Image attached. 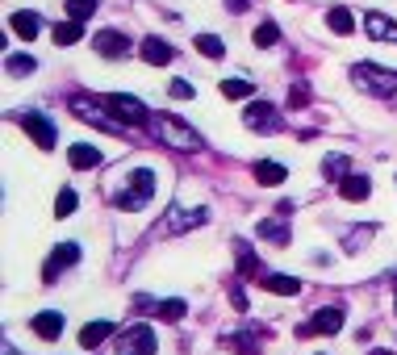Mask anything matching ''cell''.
Segmentation results:
<instances>
[{
	"instance_id": "6da1fadb",
	"label": "cell",
	"mask_w": 397,
	"mask_h": 355,
	"mask_svg": "<svg viewBox=\"0 0 397 355\" xmlns=\"http://www.w3.org/2000/svg\"><path fill=\"white\" fill-rule=\"evenodd\" d=\"M151 130H155L159 142H168L172 151H201V134L192 130V126H184L180 117H172V113L151 117Z\"/></svg>"
},
{
	"instance_id": "7a4b0ae2",
	"label": "cell",
	"mask_w": 397,
	"mask_h": 355,
	"mask_svg": "<svg viewBox=\"0 0 397 355\" xmlns=\"http://www.w3.org/2000/svg\"><path fill=\"white\" fill-rule=\"evenodd\" d=\"M151 197H155V172H151V168H138V172H130L126 188L113 197V205H117V209H130V214H134V209H142Z\"/></svg>"
},
{
	"instance_id": "3957f363",
	"label": "cell",
	"mask_w": 397,
	"mask_h": 355,
	"mask_svg": "<svg viewBox=\"0 0 397 355\" xmlns=\"http://www.w3.org/2000/svg\"><path fill=\"white\" fill-rule=\"evenodd\" d=\"M352 80L364 92H372V96H393L397 92V71H385V67H376V63H359L352 71Z\"/></svg>"
},
{
	"instance_id": "277c9868",
	"label": "cell",
	"mask_w": 397,
	"mask_h": 355,
	"mask_svg": "<svg viewBox=\"0 0 397 355\" xmlns=\"http://www.w3.org/2000/svg\"><path fill=\"white\" fill-rule=\"evenodd\" d=\"M105 109H109L122 126H142V122H151V113H146V105H142L138 96H122V92H113V96L105 100Z\"/></svg>"
},
{
	"instance_id": "5b68a950",
	"label": "cell",
	"mask_w": 397,
	"mask_h": 355,
	"mask_svg": "<svg viewBox=\"0 0 397 355\" xmlns=\"http://www.w3.org/2000/svg\"><path fill=\"white\" fill-rule=\"evenodd\" d=\"M71 113H76L80 122H92V126H100V130H109V134L126 130L122 122H113V117L105 113V105H96V100H88V96H71Z\"/></svg>"
},
{
	"instance_id": "8992f818",
	"label": "cell",
	"mask_w": 397,
	"mask_h": 355,
	"mask_svg": "<svg viewBox=\"0 0 397 355\" xmlns=\"http://www.w3.org/2000/svg\"><path fill=\"white\" fill-rule=\"evenodd\" d=\"M117 355H155V330L151 326H130L117 343Z\"/></svg>"
},
{
	"instance_id": "52a82bcc",
	"label": "cell",
	"mask_w": 397,
	"mask_h": 355,
	"mask_svg": "<svg viewBox=\"0 0 397 355\" xmlns=\"http://www.w3.org/2000/svg\"><path fill=\"white\" fill-rule=\"evenodd\" d=\"M339 330H343V310H335V305H330V310H318V313H313V322H306L297 334H301V339H309V334H339Z\"/></svg>"
},
{
	"instance_id": "ba28073f",
	"label": "cell",
	"mask_w": 397,
	"mask_h": 355,
	"mask_svg": "<svg viewBox=\"0 0 397 355\" xmlns=\"http://www.w3.org/2000/svg\"><path fill=\"white\" fill-rule=\"evenodd\" d=\"M21 130L30 134V138H34L42 151H50V146H54V138H59V134H54V126L46 122L42 113H21Z\"/></svg>"
},
{
	"instance_id": "9c48e42d",
	"label": "cell",
	"mask_w": 397,
	"mask_h": 355,
	"mask_svg": "<svg viewBox=\"0 0 397 355\" xmlns=\"http://www.w3.org/2000/svg\"><path fill=\"white\" fill-rule=\"evenodd\" d=\"M92 50L105 54V59H122V54H130V38L117 34V30H100V34L92 38Z\"/></svg>"
},
{
	"instance_id": "30bf717a",
	"label": "cell",
	"mask_w": 397,
	"mask_h": 355,
	"mask_svg": "<svg viewBox=\"0 0 397 355\" xmlns=\"http://www.w3.org/2000/svg\"><path fill=\"white\" fill-rule=\"evenodd\" d=\"M76 260H80V247H76V243H63V247H54V251H50V260H46V267H42V280L50 284V280H54L63 267H71Z\"/></svg>"
},
{
	"instance_id": "8fae6325",
	"label": "cell",
	"mask_w": 397,
	"mask_h": 355,
	"mask_svg": "<svg viewBox=\"0 0 397 355\" xmlns=\"http://www.w3.org/2000/svg\"><path fill=\"white\" fill-rule=\"evenodd\" d=\"M364 30H368V38H376V42H397V21H389L385 13H368V17H364Z\"/></svg>"
},
{
	"instance_id": "7c38bea8",
	"label": "cell",
	"mask_w": 397,
	"mask_h": 355,
	"mask_svg": "<svg viewBox=\"0 0 397 355\" xmlns=\"http://www.w3.org/2000/svg\"><path fill=\"white\" fill-rule=\"evenodd\" d=\"M243 122H247L251 130H276V109H272V105H264V100H255V105H247Z\"/></svg>"
},
{
	"instance_id": "4fadbf2b",
	"label": "cell",
	"mask_w": 397,
	"mask_h": 355,
	"mask_svg": "<svg viewBox=\"0 0 397 355\" xmlns=\"http://www.w3.org/2000/svg\"><path fill=\"white\" fill-rule=\"evenodd\" d=\"M205 218H209L205 209H172V214H168V222H163V230H168V234H176V230H188V226H201Z\"/></svg>"
},
{
	"instance_id": "5bb4252c",
	"label": "cell",
	"mask_w": 397,
	"mask_h": 355,
	"mask_svg": "<svg viewBox=\"0 0 397 355\" xmlns=\"http://www.w3.org/2000/svg\"><path fill=\"white\" fill-rule=\"evenodd\" d=\"M67 163H71L76 172H88V168H96V163H100V151H96V146H88V142H76V146L67 151Z\"/></svg>"
},
{
	"instance_id": "9a60e30c",
	"label": "cell",
	"mask_w": 397,
	"mask_h": 355,
	"mask_svg": "<svg viewBox=\"0 0 397 355\" xmlns=\"http://www.w3.org/2000/svg\"><path fill=\"white\" fill-rule=\"evenodd\" d=\"M34 334H38V339H59V334H63V313L42 310L34 318Z\"/></svg>"
},
{
	"instance_id": "2e32d148",
	"label": "cell",
	"mask_w": 397,
	"mask_h": 355,
	"mask_svg": "<svg viewBox=\"0 0 397 355\" xmlns=\"http://www.w3.org/2000/svg\"><path fill=\"white\" fill-rule=\"evenodd\" d=\"M339 192H343V201H368L372 180L368 176H347V180H339Z\"/></svg>"
},
{
	"instance_id": "e0dca14e",
	"label": "cell",
	"mask_w": 397,
	"mask_h": 355,
	"mask_svg": "<svg viewBox=\"0 0 397 355\" xmlns=\"http://www.w3.org/2000/svg\"><path fill=\"white\" fill-rule=\"evenodd\" d=\"M264 289L276 297H297L301 293V280L297 276H264Z\"/></svg>"
},
{
	"instance_id": "ac0fdd59",
	"label": "cell",
	"mask_w": 397,
	"mask_h": 355,
	"mask_svg": "<svg viewBox=\"0 0 397 355\" xmlns=\"http://www.w3.org/2000/svg\"><path fill=\"white\" fill-rule=\"evenodd\" d=\"M8 25H13V34H17V38H25V42H30V38H38V30H42L34 13H13V17H8Z\"/></svg>"
},
{
	"instance_id": "d6986e66",
	"label": "cell",
	"mask_w": 397,
	"mask_h": 355,
	"mask_svg": "<svg viewBox=\"0 0 397 355\" xmlns=\"http://www.w3.org/2000/svg\"><path fill=\"white\" fill-rule=\"evenodd\" d=\"M142 59H146L151 67H163V63H172V46L159 42V38H146V42H142Z\"/></svg>"
},
{
	"instance_id": "ffe728a7",
	"label": "cell",
	"mask_w": 397,
	"mask_h": 355,
	"mask_svg": "<svg viewBox=\"0 0 397 355\" xmlns=\"http://www.w3.org/2000/svg\"><path fill=\"white\" fill-rule=\"evenodd\" d=\"M80 38H84V21H71V17H67V21L54 25V42L59 46H76Z\"/></svg>"
},
{
	"instance_id": "44dd1931",
	"label": "cell",
	"mask_w": 397,
	"mask_h": 355,
	"mask_svg": "<svg viewBox=\"0 0 397 355\" xmlns=\"http://www.w3.org/2000/svg\"><path fill=\"white\" fill-rule=\"evenodd\" d=\"M109 334H113V322H88V326L80 330V343H84V347H100Z\"/></svg>"
},
{
	"instance_id": "7402d4cb",
	"label": "cell",
	"mask_w": 397,
	"mask_h": 355,
	"mask_svg": "<svg viewBox=\"0 0 397 355\" xmlns=\"http://www.w3.org/2000/svg\"><path fill=\"white\" fill-rule=\"evenodd\" d=\"M284 176H289V172H284V163H276V159H260V163H255V180H260V184H284Z\"/></svg>"
},
{
	"instance_id": "603a6c76",
	"label": "cell",
	"mask_w": 397,
	"mask_h": 355,
	"mask_svg": "<svg viewBox=\"0 0 397 355\" xmlns=\"http://www.w3.org/2000/svg\"><path fill=\"white\" fill-rule=\"evenodd\" d=\"M326 25H330L335 34H352V30H355V17H352V8H343V4H335V8L326 13Z\"/></svg>"
},
{
	"instance_id": "cb8c5ba5",
	"label": "cell",
	"mask_w": 397,
	"mask_h": 355,
	"mask_svg": "<svg viewBox=\"0 0 397 355\" xmlns=\"http://www.w3.org/2000/svg\"><path fill=\"white\" fill-rule=\"evenodd\" d=\"M260 238L284 247V243H289V226H284V218H267V222H260Z\"/></svg>"
},
{
	"instance_id": "d4e9b609",
	"label": "cell",
	"mask_w": 397,
	"mask_h": 355,
	"mask_svg": "<svg viewBox=\"0 0 397 355\" xmlns=\"http://www.w3.org/2000/svg\"><path fill=\"white\" fill-rule=\"evenodd\" d=\"M226 343H230L238 355H260V334H251V330H238V334H230Z\"/></svg>"
},
{
	"instance_id": "484cf974",
	"label": "cell",
	"mask_w": 397,
	"mask_h": 355,
	"mask_svg": "<svg viewBox=\"0 0 397 355\" xmlns=\"http://www.w3.org/2000/svg\"><path fill=\"white\" fill-rule=\"evenodd\" d=\"M96 8H100V0H67V17L71 21H88Z\"/></svg>"
},
{
	"instance_id": "4316f807",
	"label": "cell",
	"mask_w": 397,
	"mask_h": 355,
	"mask_svg": "<svg viewBox=\"0 0 397 355\" xmlns=\"http://www.w3.org/2000/svg\"><path fill=\"white\" fill-rule=\"evenodd\" d=\"M347 168H352L347 155H330V159L322 163V176H326V180H347Z\"/></svg>"
},
{
	"instance_id": "83f0119b",
	"label": "cell",
	"mask_w": 397,
	"mask_h": 355,
	"mask_svg": "<svg viewBox=\"0 0 397 355\" xmlns=\"http://www.w3.org/2000/svg\"><path fill=\"white\" fill-rule=\"evenodd\" d=\"M251 84H247V80H221V96H226V100H247V96H251Z\"/></svg>"
},
{
	"instance_id": "f1b7e54d",
	"label": "cell",
	"mask_w": 397,
	"mask_h": 355,
	"mask_svg": "<svg viewBox=\"0 0 397 355\" xmlns=\"http://www.w3.org/2000/svg\"><path fill=\"white\" fill-rule=\"evenodd\" d=\"M197 50H201L205 59H221V54H226V42L214 38V34H201V38H197Z\"/></svg>"
},
{
	"instance_id": "f546056e",
	"label": "cell",
	"mask_w": 397,
	"mask_h": 355,
	"mask_svg": "<svg viewBox=\"0 0 397 355\" xmlns=\"http://www.w3.org/2000/svg\"><path fill=\"white\" fill-rule=\"evenodd\" d=\"M4 67H8V76H30L38 63H34L30 54H8V63H4Z\"/></svg>"
},
{
	"instance_id": "4dcf8cb0",
	"label": "cell",
	"mask_w": 397,
	"mask_h": 355,
	"mask_svg": "<svg viewBox=\"0 0 397 355\" xmlns=\"http://www.w3.org/2000/svg\"><path fill=\"white\" fill-rule=\"evenodd\" d=\"M238 272H243V276H260V272H264V264H260L243 243H238Z\"/></svg>"
},
{
	"instance_id": "1f68e13d",
	"label": "cell",
	"mask_w": 397,
	"mask_h": 355,
	"mask_svg": "<svg viewBox=\"0 0 397 355\" xmlns=\"http://www.w3.org/2000/svg\"><path fill=\"white\" fill-rule=\"evenodd\" d=\"M184 310H188V305H184V301H180V297H172V301H163V305H159V318H163V322H180V318H184Z\"/></svg>"
},
{
	"instance_id": "d6a6232c",
	"label": "cell",
	"mask_w": 397,
	"mask_h": 355,
	"mask_svg": "<svg viewBox=\"0 0 397 355\" xmlns=\"http://www.w3.org/2000/svg\"><path fill=\"white\" fill-rule=\"evenodd\" d=\"M280 42V30H276V21H264L260 30H255V46H276Z\"/></svg>"
},
{
	"instance_id": "836d02e7",
	"label": "cell",
	"mask_w": 397,
	"mask_h": 355,
	"mask_svg": "<svg viewBox=\"0 0 397 355\" xmlns=\"http://www.w3.org/2000/svg\"><path fill=\"white\" fill-rule=\"evenodd\" d=\"M54 214H59V218H67V214H76V192H71V188H63V192L54 197Z\"/></svg>"
},
{
	"instance_id": "e575fe53",
	"label": "cell",
	"mask_w": 397,
	"mask_h": 355,
	"mask_svg": "<svg viewBox=\"0 0 397 355\" xmlns=\"http://www.w3.org/2000/svg\"><path fill=\"white\" fill-rule=\"evenodd\" d=\"M172 96H176V100H188V96H192V84H188V80H172Z\"/></svg>"
},
{
	"instance_id": "d590c367",
	"label": "cell",
	"mask_w": 397,
	"mask_h": 355,
	"mask_svg": "<svg viewBox=\"0 0 397 355\" xmlns=\"http://www.w3.org/2000/svg\"><path fill=\"white\" fill-rule=\"evenodd\" d=\"M306 96H309V92L297 84V88H289V105H293V109H301V105H306Z\"/></svg>"
},
{
	"instance_id": "8d00e7d4",
	"label": "cell",
	"mask_w": 397,
	"mask_h": 355,
	"mask_svg": "<svg viewBox=\"0 0 397 355\" xmlns=\"http://www.w3.org/2000/svg\"><path fill=\"white\" fill-rule=\"evenodd\" d=\"M230 301H234V310H247V297H243V289H230Z\"/></svg>"
},
{
	"instance_id": "74e56055",
	"label": "cell",
	"mask_w": 397,
	"mask_h": 355,
	"mask_svg": "<svg viewBox=\"0 0 397 355\" xmlns=\"http://www.w3.org/2000/svg\"><path fill=\"white\" fill-rule=\"evenodd\" d=\"M247 4H251V0H226V8H230V13H243Z\"/></svg>"
},
{
	"instance_id": "f35d334b",
	"label": "cell",
	"mask_w": 397,
	"mask_h": 355,
	"mask_svg": "<svg viewBox=\"0 0 397 355\" xmlns=\"http://www.w3.org/2000/svg\"><path fill=\"white\" fill-rule=\"evenodd\" d=\"M4 355H17V351H13V347H8V343H4Z\"/></svg>"
},
{
	"instance_id": "ab89813d",
	"label": "cell",
	"mask_w": 397,
	"mask_h": 355,
	"mask_svg": "<svg viewBox=\"0 0 397 355\" xmlns=\"http://www.w3.org/2000/svg\"><path fill=\"white\" fill-rule=\"evenodd\" d=\"M372 355H389V351H372Z\"/></svg>"
}]
</instances>
